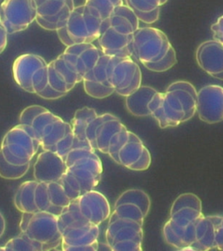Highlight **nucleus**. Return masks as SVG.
<instances>
[{
  "instance_id": "nucleus-1",
  "label": "nucleus",
  "mask_w": 223,
  "mask_h": 251,
  "mask_svg": "<svg viewBox=\"0 0 223 251\" xmlns=\"http://www.w3.org/2000/svg\"><path fill=\"white\" fill-rule=\"evenodd\" d=\"M102 54L92 43L66 46L57 58L48 64V85L66 95L83 81Z\"/></svg>"
},
{
  "instance_id": "nucleus-2",
  "label": "nucleus",
  "mask_w": 223,
  "mask_h": 251,
  "mask_svg": "<svg viewBox=\"0 0 223 251\" xmlns=\"http://www.w3.org/2000/svg\"><path fill=\"white\" fill-rule=\"evenodd\" d=\"M19 121L37 131L43 151L58 153L66 160L75 142L71 124L40 105L27 107L20 113Z\"/></svg>"
},
{
  "instance_id": "nucleus-3",
  "label": "nucleus",
  "mask_w": 223,
  "mask_h": 251,
  "mask_svg": "<svg viewBox=\"0 0 223 251\" xmlns=\"http://www.w3.org/2000/svg\"><path fill=\"white\" fill-rule=\"evenodd\" d=\"M65 161L66 172L59 183L71 200L96 188L101 180L103 165L94 149L73 146Z\"/></svg>"
},
{
  "instance_id": "nucleus-4",
  "label": "nucleus",
  "mask_w": 223,
  "mask_h": 251,
  "mask_svg": "<svg viewBox=\"0 0 223 251\" xmlns=\"http://www.w3.org/2000/svg\"><path fill=\"white\" fill-rule=\"evenodd\" d=\"M139 21L134 12L122 4L102 22L98 43L102 53L119 57H134V37Z\"/></svg>"
},
{
  "instance_id": "nucleus-5",
  "label": "nucleus",
  "mask_w": 223,
  "mask_h": 251,
  "mask_svg": "<svg viewBox=\"0 0 223 251\" xmlns=\"http://www.w3.org/2000/svg\"><path fill=\"white\" fill-rule=\"evenodd\" d=\"M71 199L58 182H24L16 190L13 203L21 213L49 212L59 216Z\"/></svg>"
},
{
  "instance_id": "nucleus-6",
  "label": "nucleus",
  "mask_w": 223,
  "mask_h": 251,
  "mask_svg": "<svg viewBox=\"0 0 223 251\" xmlns=\"http://www.w3.org/2000/svg\"><path fill=\"white\" fill-rule=\"evenodd\" d=\"M110 215L111 207L107 198L96 190H90L70 201L58 216V226L100 225Z\"/></svg>"
},
{
  "instance_id": "nucleus-7",
  "label": "nucleus",
  "mask_w": 223,
  "mask_h": 251,
  "mask_svg": "<svg viewBox=\"0 0 223 251\" xmlns=\"http://www.w3.org/2000/svg\"><path fill=\"white\" fill-rule=\"evenodd\" d=\"M20 233L39 248L40 251L57 250L61 244L58 216L40 211L22 213Z\"/></svg>"
},
{
  "instance_id": "nucleus-8",
  "label": "nucleus",
  "mask_w": 223,
  "mask_h": 251,
  "mask_svg": "<svg viewBox=\"0 0 223 251\" xmlns=\"http://www.w3.org/2000/svg\"><path fill=\"white\" fill-rule=\"evenodd\" d=\"M102 20L88 12L85 4L74 7L56 30L64 46L94 42L100 37Z\"/></svg>"
},
{
  "instance_id": "nucleus-9",
  "label": "nucleus",
  "mask_w": 223,
  "mask_h": 251,
  "mask_svg": "<svg viewBox=\"0 0 223 251\" xmlns=\"http://www.w3.org/2000/svg\"><path fill=\"white\" fill-rule=\"evenodd\" d=\"M40 148L39 135L31 126L19 124L4 135L0 151L14 165L31 164Z\"/></svg>"
},
{
  "instance_id": "nucleus-10",
  "label": "nucleus",
  "mask_w": 223,
  "mask_h": 251,
  "mask_svg": "<svg viewBox=\"0 0 223 251\" xmlns=\"http://www.w3.org/2000/svg\"><path fill=\"white\" fill-rule=\"evenodd\" d=\"M13 79L22 90L39 96L48 85V64L36 54H23L12 65Z\"/></svg>"
},
{
  "instance_id": "nucleus-11",
  "label": "nucleus",
  "mask_w": 223,
  "mask_h": 251,
  "mask_svg": "<svg viewBox=\"0 0 223 251\" xmlns=\"http://www.w3.org/2000/svg\"><path fill=\"white\" fill-rule=\"evenodd\" d=\"M167 36L154 27H139L134 37V57L142 65L162 61L173 50Z\"/></svg>"
},
{
  "instance_id": "nucleus-12",
  "label": "nucleus",
  "mask_w": 223,
  "mask_h": 251,
  "mask_svg": "<svg viewBox=\"0 0 223 251\" xmlns=\"http://www.w3.org/2000/svg\"><path fill=\"white\" fill-rule=\"evenodd\" d=\"M107 76L111 87L121 97L130 95L141 86V70L133 57L110 56L107 65Z\"/></svg>"
},
{
  "instance_id": "nucleus-13",
  "label": "nucleus",
  "mask_w": 223,
  "mask_h": 251,
  "mask_svg": "<svg viewBox=\"0 0 223 251\" xmlns=\"http://www.w3.org/2000/svg\"><path fill=\"white\" fill-rule=\"evenodd\" d=\"M34 0H4L0 4V21L8 34L27 30L36 21Z\"/></svg>"
},
{
  "instance_id": "nucleus-14",
  "label": "nucleus",
  "mask_w": 223,
  "mask_h": 251,
  "mask_svg": "<svg viewBox=\"0 0 223 251\" xmlns=\"http://www.w3.org/2000/svg\"><path fill=\"white\" fill-rule=\"evenodd\" d=\"M62 251H96L99 250V225H66L59 228Z\"/></svg>"
},
{
  "instance_id": "nucleus-15",
  "label": "nucleus",
  "mask_w": 223,
  "mask_h": 251,
  "mask_svg": "<svg viewBox=\"0 0 223 251\" xmlns=\"http://www.w3.org/2000/svg\"><path fill=\"white\" fill-rule=\"evenodd\" d=\"M196 112L201 121L215 125L223 121V87L208 84L197 92Z\"/></svg>"
},
{
  "instance_id": "nucleus-16",
  "label": "nucleus",
  "mask_w": 223,
  "mask_h": 251,
  "mask_svg": "<svg viewBox=\"0 0 223 251\" xmlns=\"http://www.w3.org/2000/svg\"><path fill=\"white\" fill-rule=\"evenodd\" d=\"M36 22L47 31H56L74 9L73 0H34Z\"/></svg>"
},
{
  "instance_id": "nucleus-17",
  "label": "nucleus",
  "mask_w": 223,
  "mask_h": 251,
  "mask_svg": "<svg viewBox=\"0 0 223 251\" xmlns=\"http://www.w3.org/2000/svg\"><path fill=\"white\" fill-rule=\"evenodd\" d=\"M109 57V55L102 54L82 81L85 93L93 99H107L115 92V90L108 83L107 76V65Z\"/></svg>"
},
{
  "instance_id": "nucleus-18",
  "label": "nucleus",
  "mask_w": 223,
  "mask_h": 251,
  "mask_svg": "<svg viewBox=\"0 0 223 251\" xmlns=\"http://www.w3.org/2000/svg\"><path fill=\"white\" fill-rule=\"evenodd\" d=\"M66 161L58 153L43 151L33 165V177L38 182H58L66 172Z\"/></svg>"
},
{
  "instance_id": "nucleus-19",
  "label": "nucleus",
  "mask_w": 223,
  "mask_h": 251,
  "mask_svg": "<svg viewBox=\"0 0 223 251\" xmlns=\"http://www.w3.org/2000/svg\"><path fill=\"white\" fill-rule=\"evenodd\" d=\"M196 61L208 75L216 78L223 73V45L211 39L201 43L196 50Z\"/></svg>"
},
{
  "instance_id": "nucleus-20",
  "label": "nucleus",
  "mask_w": 223,
  "mask_h": 251,
  "mask_svg": "<svg viewBox=\"0 0 223 251\" xmlns=\"http://www.w3.org/2000/svg\"><path fill=\"white\" fill-rule=\"evenodd\" d=\"M157 90L148 85H141L135 92L126 97V107L127 110L139 118H145L151 116L148 110V103L153 99Z\"/></svg>"
},
{
  "instance_id": "nucleus-21",
  "label": "nucleus",
  "mask_w": 223,
  "mask_h": 251,
  "mask_svg": "<svg viewBox=\"0 0 223 251\" xmlns=\"http://www.w3.org/2000/svg\"><path fill=\"white\" fill-rule=\"evenodd\" d=\"M139 21L151 25L157 22L161 13L162 0H125Z\"/></svg>"
},
{
  "instance_id": "nucleus-22",
  "label": "nucleus",
  "mask_w": 223,
  "mask_h": 251,
  "mask_svg": "<svg viewBox=\"0 0 223 251\" xmlns=\"http://www.w3.org/2000/svg\"><path fill=\"white\" fill-rule=\"evenodd\" d=\"M162 108L168 127H176L184 123V110L176 90L164 92Z\"/></svg>"
},
{
  "instance_id": "nucleus-23",
  "label": "nucleus",
  "mask_w": 223,
  "mask_h": 251,
  "mask_svg": "<svg viewBox=\"0 0 223 251\" xmlns=\"http://www.w3.org/2000/svg\"><path fill=\"white\" fill-rule=\"evenodd\" d=\"M119 118L108 120L100 125L96 130L97 150L103 154H108L109 151V144L113 135L125 129Z\"/></svg>"
},
{
  "instance_id": "nucleus-24",
  "label": "nucleus",
  "mask_w": 223,
  "mask_h": 251,
  "mask_svg": "<svg viewBox=\"0 0 223 251\" xmlns=\"http://www.w3.org/2000/svg\"><path fill=\"white\" fill-rule=\"evenodd\" d=\"M97 116L98 113L96 110L89 107H84L76 110L71 122L73 135L76 140L88 144L85 139V128L89 122L96 118Z\"/></svg>"
},
{
  "instance_id": "nucleus-25",
  "label": "nucleus",
  "mask_w": 223,
  "mask_h": 251,
  "mask_svg": "<svg viewBox=\"0 0 223 251\" xmlns=\"http://www.w3.org/2000/svg\"><path fill=\"white\" fill-rule=\"evenodd\" d=\"M123 203H133L138 206L144 217H147L151 209V199L147 193L139 189H130L124 191L116 200L114 207Z\"/></svg>"
},
{
  "instance_id": "nucleus-26",
  "label": "nucleus",
  "mask_w": 223,
  "mask_h": 251,
  "mask_svg": "<svg viewBox=\"0 0 223 251\" xmlns=\"http://www.w3.org/2000/svg\"><path fill=\"white\" fill-rule=\"evenodd\" d=\"M84 4L93 17L104 21L124 2L123 0H85Z\"/></svg>"
},
{
  "instance_id": "nucleus-27",
  "label": "nucleus",
  "mask_w": 223,
  "mask_h": 251,
  "mask_svg": "<svg viewBox=\"0 0 223 251\" xmlns=\"http://www.w3.org/2000/svg\"><path fill=\"white\" fill-rule=\"evenodd\" d=\"M146 146L142 141H127L119 152V164L124 167L128 168L135 163L141 156L143 150Z\"/></svg>"
},
{
  "instance_id": "nucleus-28",
  "label": "nucleus",
  "mask_w": 223,
  "mask_h": 251,
  "mask_svg": "<svg viewBox=\"0 0 223 251\" xmlns=\"http://www.w3.org/2000/svg\"><path fill=\"white\" fill-rule=\"evenodd\" d=\"M31 164L14 165L9 163L0 151V176L7 180H17L27 174Z\"/></svg>"
},
{
  "instance_id": "nucleus-29",
  "label": "nucleus",
  "mask_w": 223,
  "mask_h": 251,
  "mask_svg": "<svg viewBox=\"0 0 223 251\" xmlns=\"http://www.w3.org/2000/svg\"><path fill=\"white\" fill-rule=\"evenodd\" d=\"M113 213L115 214L116 217L118 218L135 221L141 226L144 225L145 217L143 215L142 211L138 206L133 203H123L114 207Z\"/></svg>"
},
{
  "instance_id": "nucleus-30",
  "label": "nucleus",
  "mask_w": 223,
  "mask_h": 251,
  "mask_svg": "<svg viewBox=\"0 0 223 251\" xmlns=\"http://www.w3.org/2000/svg\"><path fill=\"white\" fill-rule=\"evenodd\" d=\"M183 208H193L199 211H202V203L199 197L193 193H184L178 197L173 202L170 209V215L175 213Z\"/></svg>"
},
{
  "instance_id": "nucleus-31",
  "label": "nucleus",
  "mask_w": 223,
  "mask_h": 251,
  "mask_svg": "<svg viewBox=\"0 0 223 251\" xmlns=\"http://www.w3.org/2000/svg\"><path fill=\"white\" fill-rule=\"evenodd\" d=\"M116 118L117 117L111 113H104L102 115H98L96 118H93L89 122L85 128V139H86V141L88 142L89 145H91L92 149H94L95 151L97 150L96 130L98 127L106 121L114 119Z\"/></svg>"
},
{
  "instance_id": "nucleus-32",
  "label": "nucleus",
  "mask_w": 223,
  "mask_h": 251,
  "mask_svg": "<svg viewBox=\"0 0 223 251\" xmlns=\"http://www.w3.org/2000/svg\"><path fill=\"white\" fill-rule=\"evenodd\" d=\"M202 215V211H199L197 209L193 208H183L176 211L175 213L170 215L169 219L178 226L185 228L190 223L195 222Z\"/></svg>"
},
{
  "instance_id": "nucleus-33",
  "label": "nucleus",
  "mask_w": 223,
  "mask_h": 251,
  "mask_svg": "<svg viewBox=\"0 0 223 251\" xmlns=\"http://www.w3.org/2000/svg\"><path fill=\"white\" fill-rule=\"evenodd\" d=\"M128 132H129V130L126 127L125 129L120 130L118 133L113 135L111 138V141L109 144L108 155L115 162L116 164H119V151L128 141Z\"/></svg>"
},
{
  "instance_id": "nucleus-34",
  "label": "nucleus",
  "mask_w": 223,
  "mask_h": 251,
  "mask_svg": "<svg viewBox=\"0 0 223 251\" xmlns=\"http://www.w3.org/2000/svg\"><path fill=\"white\" fill-rule=\"evenodd\" d=\"M4 251H40L39 248L20 233L19 236L9 240L4 245Z\"/></svg>"
},
{
  "instance_id": "nucleus-35",
  "label": "nucleus",
  "mask_w": 223,
  "mask_h": 251,
  "mask_svg": "<svg viewBox=\"0 0 223 251\" xmlns=\"http://www.w3.org/2000/svg\"><path fill=\"white\" fill-rule=\"evenodd\" d=\"M124 227H133L135 228H141L143 226L139 225L137 222L133 220H128V219H123V218H119L118 220L114 221L112 223L108 224V228H107V232H106V240H107V244L111 246L113 238L115 236L116 233L120 228Z\"/></svg>"
},
{
  "instance_id": "nucleus-36",
  "label": "nucleus",
  "mask_w": 223,
  "mask_h": 251,
  "mask_svg": "<svg viewBox=\"0 0 223 251\" xmlns=\"http://www.w3.org/2000/svg\"><path fill=\"white\" fill-rule=\"evenodd\" d=\"M143 238H144L143 228H135L133 227H124L117 231L114 238H113L112 244L122 241V240H133V241H136L138 243L142 244Z\"/></svg>"
},
{
  "instance_id": "nucleus-37",
  "label": "nucleus",
  "mask_w": 223,
  "mask_h": 251,
  "mask_svg": "<svg viewBox=\"0 0 223 251\" xmlns=\"http://www.w3.org/2000/svg\"><path fill=\"white\" fill-rule=\"evenodd\" d=\"M176 63H177V57H176L175 50H173L162 61L158 63H148L143 65L151 72L164 73L173 67Z\"/></svg>"
},
{
  "instance_id": "nucleus-38",
  "label": "nucleus",
  "mask_w": 223,
  "mask_h": 251,
  "mask_svg": "<svg viewBox=\"0 0 223 251\" xmlns=\"http://www.w3.org/2000/svg\"><path fill=\"white\" fill-rule=\"evenodd\" d=\"M162 233H163V238L165 240L166 243L170 246L176 248L178 250H183L184 248L187 247L183 243V241L175 234L173 228H171L168 222H167L164 225Z\"/></svg>"
},
{
  "instance_id": "nucleus-39",
  "label": "nucleus",
  "mask_w": 223,
  "mask_h": 251,
  "mask_svg": "<svg viewBox=\"0 0 223 251\" xmlns=\"http://www.w3.org/2000/svg\"><path fill=\"white\" fill-rule=\"evenodd\" d=\"M151 164H152V156H151L150 151H148V149L145 147L143 150L141 156H139V158L132 164L128 169L135 172H143V171H146L148 168L150 167Z\"/></svg>"
},
{
  "instance_id": "nucleus-40",
  "label": "nucleus",
  "mask_w": 223,
  "mask_h": 251,
  "mask_svg": "<svg viewBox=\"0 0 223 251\" xmlns=\"http://www.w3.org/2000/svg\"><path fill=\"white\" fill-rule=\"evenodd\" d=\"M110 248L113 251H141L142 244L133 240H122L112 244Z\"/></svg>"
},
{
  "instance_id": "nucleus-41",
  "label": "nucleus",
  "mask_w": 223,
  "mask_h": 251,
  "mask_svg": "<svg viewBox=\"0 0 223 251\" xmlns=\"http://www.w3.org/2000/svg\"><path fill=\"white\" fill-rule=\"evenodd\" d=\"M174 90H183V91L189 92L195 99H197L196 89L195 88L192 84H190L189 82H187V81L173 82L167 87L166 92H170V91H174Z\"/></svg>"
},
{
  "instance_id": "nucleus-42",
  "label": "nucleus",
  "mask_w": 223,
  "mask_h": 251,
  "mask_svg": "<svg viewBox=\"0 0 223 251\" xmlns=\"http://www.w3.org/2000/svg\"><path fill=\"white\" fill-rule=\"evenodd\" d=\"M196 241L195 236V222L190 223L189 225L185 227L184 235H183V242L186 246H191Z\"/></svg>"
},
{
  "instance_id": "nucleus-43",
  "label": "nucleus",
  "mask_w": 223,
  "mask_h": 251,
  "mask_svg": "<svg viewBox=\"0 0 223 251\" xmlns=\"http://www.w3.org/2000/svg\"><path fill=\"white\" fill-rule=\"evenodd\" d=\"M211 31L213 39L219 41L223 45V15L217 19L216 23L212 25Z\"/></svg>"
},
{
  "instance_id": "nucleus-44",
  "label": "nucleus",
  "mask_w": 223,
  "mask_h": 251,
  "mask_svg": "<svg viewBox=\"0 0 223 251\" xmlns=\"http://www.w3.org/2000/svg\"><path fill=\"white\" fill-rule=\"evenodd\" d=\"M8 33L3 24L0 21V54L4 51L7 46Z\"/></svg>"
},
{
  "instance_id": "nucleus-45",
  "label": "nucleus",
  "mask_w": 223,
  "mask_h": 251,
  "mask_svg": "<svg viewBox=\"0 0 223 251\" xmlns=\"http://www.w3.org/2000/svg\"><path fill=\"white\" fill-rule=\"evenodd\" d=\"M216 243L217 249L223 251V219L222 224L216 229Z\"/></svg>"
},
{
  "instance_id": "nucleus-46",
  "label": "nucleus",
  "mask_w": 223,
  "mask_h": 251,
  "mask_svg": "<svg viewBox=\"0 0 223 251\" xmlns=\"http://www.w3.org/2000/svg\"><path fill=\"white\" fill-rule=\"evenodd\" d=\"M207 217L209 220L211 221L212 225H214L216 229L219 227L223 219V216H207Z\"/></svg>"
},
{
  "instance_id": "nucleus-47",
  "label": "nucleus",
  "mask_w": 223,
  "mask_h": 251,
  "mask_svg": "<svg viewBox=\"0 0 223 251\" xmlns=\"http://www.w3.org/2000/svg\"><path fill=\"white\" fill-rule=\"evenodd\" d=\"M6 228V224H5V219H4L3 214L0 212V238L4 235Z\"/></svg>"
},
{
  "instance_id": "nucleus-48",
  "label": "nucleus",
  "mask_w": 223,
  "mask_h": 251,
  "mask_svg": "<svg viewBox=\"0 0 223 251\" xmlns=\"http://www.w3.org/2000/svg\"><path fill=\"white\" fill-rule=\"evenodd\" d=\"M0 251H4V247H0Z\"/></svg>"
}]
</instances>
